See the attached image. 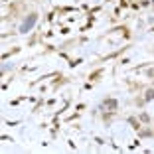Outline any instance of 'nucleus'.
<instances>
[{
	"mask_svg": "<svg viewBox=\"0 0 154 154\" xmlns=\"http://www.w3.org/2000/svg\"><path fill=\"white\" fill-rule=\"evenodd\" d=\"M34 24H36V16H30V18H28L26 22L22 24V32H28V30H30Z\"/></svg>",
	"mask_w": 154,
	"mask_h": 154,
	"instance_id": "f257e3e1",
	"label": "nucleus"
}]
</instances>
